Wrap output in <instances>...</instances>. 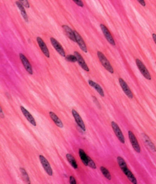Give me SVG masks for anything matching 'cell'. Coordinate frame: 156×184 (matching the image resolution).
<instances>
[{"label":"cell","instance_id":"7402d4cb","mask_svg":"<svg viewBox=\"0 0 156 184\" xmlns=\"http://www.w3.org/2000/svg\"><path fill=\"white\" fill-rule=\"evenodd\" d=\"M79 154L81 160H82V162L85 165L88 166V156L87 155L86 153L82 149H79Z\"/></svg>","mask_w":156,"mask_h":184},{"label":"cell","instance_id":"ffe728a7","mask_svg":"<svg viewBox=\"0 0 156 184\" xmlns=\"http://www.w3.org/2000/svg\"><path fill=\"white\" fill-rule=\"evenodd\" d=\"M16 4L17 7L19 8V9L20 11L22 17L24 18V20L26 22H29V19H28V16H27L26 12L24 8V6L19 1L16 2Z\"/></svg>","mask_w":156,"mask_h":184},{"label":"cell","instance_id":"83f0119b","mask_svg":"<svg viewBox=\"0 0 156 184\" xmlns=\"http://www.w3.org/2000/svg\"><path fill=\"white\" fill-rule=\"evenodd\" d=\"M74 2L78 6L80 7H83L84 6L83 2H82V0H73Z\"/></svg>","mask_w":156,"mask_h":184},{"label":"cell","instance_id":"2e32d148","mask_svg":"<svg viewBox=\"0 0 156 184\" xmlns=\"http://www.w3.org/2000/svg\"><path fill=\"white\" fill-rule=\"evenodd\" d=\"M62 27L63 29L64 30L65 32L66 33V35L69 38L70 40H72L73 41L76 42V37L74 32L68 26L64 25L62 26Z\"/></svg>","mask_w":156,"mask_h":184},{"label":"cell","instance_id":"4316f807","mask_svg":"<svg viewBox=\"0 0 156 184\" xmlns=\"http://www.w3.org/2000/svg\"><path fill=\"white\" fill-rule=\"evenodd\" d=\"M20 3L23 5V6H24L26 8H29L30 7V3L28 0H19Z\"/></svg>","mask_w":156,"mask_h":184},{"label":"cell","instance_id":"e0dca14e","mask_svg":"<svg viewBox=\"0 0 156 184\" xmlns=\"http://www.w3.org/2000/svg\"><path fill=\"white\" fill-rule=\"evenodd\" d=\"M142 137H143V140L144 141L148 147L153 152H156V148L154 144L153 143V142L151 141L150 139L148 137L145 133L142 134Z\"/></svg>","mask_w":156,"mask_h":184},{"label":"cell","instance_id":"6da1fadb","mask_svg":"<svg viewBox=\"0 0 156 184\" xmlns=\"http://www.w3.org/2000/svg\"><path fill=\"white\" fill-rule=\"evenodd\" d=\"M117 162L121 170H122L125 175L126 176L128 179L134 184H137V179L134 176L133 174L132 173V172L128 168L126 163L125 162V160L122 157H118L117 159Z\"/></svg>","mask_w":156,"mask_h":184},{"label":"cell","instance_id":"f546056e","mask_svg":"<svg viewBox=\"0 0 156 184\" xmlns=\"http://www.w3.org/2000/svg\"><path fill=\"white\" fill-rule=\"evenodd\" d=\"M93 100H94V102L95 103L96 105H97V106H98L99 108L100 107V103H99L98 100H97L96 98H95L94 96H93Z\"/></svg>","mask_w":156,"mask_h":184},{"label":"cell","instance_id":"5b68a950","mask_svg":"<svg viewBox=\"0 0 156 184\" xmlns=\"http://www.w3.org/2000/svg\"><path fill=\"white\" fill-rule=\"evenodd\" d=\"M39 159H40V161L43 167L44 170H45L47 174L50 176H52V168L51 167V165L49 163L48 161L42 155H40L39 156Z\"/></svg>","mask_w":156,"mask_h":184},{"label":"cell","instance_id":"277c9868","mask_svg":"<svg viewBox=\"0 0 156 184\" xmlns=\"http://www.w3.org/2000/svg\"><path fill=\"white\" fill-rule=\"evenodd\" d=\"M111 127H112L113 131L115 133L119 141L122 143H125V138L121 129L119 127L118 125L116 123L114 122H111Z\"/></svg>","mask_w":156,"mask_h":184},{"label":"cell","instance_id":"603a6c76","mask_svg":"<svg viewBox=\"0 0 156 184\" xmlns=\"http://www.w3.org/2000/svg\"><path fill=\"white\" fill-rule=\"evenodd\" d=\"M100 170L102 172V173L104 176L107 179L109 180H111V176L110 172L109 171V170H108L106 168L104 167L103 166H101L100 167Z\"/></svg>","mask_w":156,"mask_h":184},{"label":"cell","instance_id":"ba28073f","mask_svg":"<svg viewBox=\"0 0 156 184\" xmlns=\"http://www.w3.org/2000/svg\"><path fill=\"white\" fill-rule=\"evenodd\" d=\"M100 28L102 31L103 34H104L106 40H107L108 41L111 45H113V46H115L116 43H115V41H114V38H113L112 36L111 35L110 33V31L104 25V24H100Z\"/></svg>","mask_w":156,"mask_h":184},{"label":"cell","instance_id":"9c48e42d","mask_svg":"<svg viewBox=\"0 0 156 184\" xmlns=\"http://www.w3.org/2000/svg\"><path fill=\"white\" fill-rule=\"evenodd\" d=\"M50 40H51V43L56 51L62 57H66L64 50L62 46L60 43H59L56 39L53 38H51Z\"/></svg>","mask_w":156,"mask_h":184},{"label":"cell","instance_id":"5bb4252c","mask_svg":"<svg viewBox=\"0 0 156 184\" xmlns=\"http://www.w3.org/2000/svg\"><path fill=\"white\" fill-rule=\"evenodd\" d=\"M74 54L76 57H77V62H78L79 65L80 66L81 68L83 69L85 71H87V72H89V67L87 66V64L85 62L80 54L79 53L78 51H75Z\"/></svg>","mask_w":156,"mask_h":184},{"label":"cell","instance_id":"8fae6325","mask_svg":"<svg viewBox=\"0 0 156 184\" xmlns=\"http://www.w3.org/2000/svg\"><path fill=\"white\" fill-rule=\"evenodd\" d=\"M37 41L38 45H39L43 53L47 57H50V52H49L48 49L46 44L44 42L43 40L40 37H38L37 38Z\"/></svg>","mask_w":156,"mask_h":184},{"label":"cell","instance_id":"4fadbf2b","mask_svg":"<svg viewBox=\"0 0 156 184\" xmlns=\"http://www.w3.org/2000/svg\"><path fill=\"white\" fill-rule=\"evenodd\" d=\"M74 32L75 35L76 42L78 44L81 50H82L83 51L87 53V51H88L87 46H86V44L85 43L84 41L83 38L80 35L78 32H77L76 31H74Z\"/></svg>","mask_w":156,"mask_h":184},{"label":"cell","instance_id":"30bf717a","mask_svg":"<svg viewBox=\"0 0 156 184\" xmlns=\"http://www.w3.org/2000/svg\"><path fill=\"white\" fill-rule=\"evenodd\" d=\"M19 57L22 63L24 65L25 69L26 70V71L29 74L32 75L33 73L32 68L31 65L30 63L29 60H28V59L23 54L20 53Z\"/></svg>","mask_w":156,"mask_h":184},{"label":"cell","instance_id":"9a60e30c","mask_svg":"<svg viewBox=\"0 0 156 184\" xmlns=\"http://www.w3.org/2000/svg\"><path fill=\"white\" fill-rule=\"evenodd\" d=\"M21 110L22 112L24 114V116L27 119V120L32 125L34 126H36V123L35 121V119L33 117L31 114L23 106H20Z\"/></svg>","mask_w":156,"mask_h":184},{"label":"cell","instance_id":"484cf974","mask_svg":"<svg viewBox=\"0 0 156 184\" xmlns=\"http://www.w3.org/2000/svg\"><path fill=\"white\" fill-rule=\"evenodd\" d=\"M88 166L93 169H96L97 168L94 162V161L91 159L90 157L88 156Z\"/></svg>","mask_w":156,"mask_h":184},{"label":"cell","instance_id":"d4e9b609","mask_svg":"<svg viewBox=\"0 0 156 184\" xmlns=\"http://www.w3.org/2000/svg\"><path fill=\"white\" fill-rule=\"evenodd\" d=\"M66 60L71 62H77V58L75 56L69 55L66 57Z\"/></svg>","mask_w":156,"mask_h":184},{"label":"cell","instance_id":"7c38bea8","mask_svg":"<svg viewBox=\"0 0 156 184\" xmlns=\"http://www.w3.org/2000/svg\"><path fill=\"white\" fill-rule=\"evenodd\" d=\"M72 114L74 117L76 122L78 125L79 127L85 132L86 131L85 126L84 123L83 122V121L82 120L79 114L75 110H72Z\"/></svg>","mask_w":156,"mask_h":184},{"label":"cell","instance_id":"4dcf8cb0","mask_svg":"<svg viewBox=\"0 0 156 184\" xmlns=\"http://www.w3.org/2000/svg\"><path fill=\"white\" fill-rule=\"evenodd\" d=\"M140 4H141L143 7H145L146 6V2L145 0H137Z\"/></svg>","mask_w":156,"mask_h":184},{"label":"cell","instance_id":"d6986e66","mask_svg":"<svg viewBox=\"0 0 156 184\" xmlns=\"http://www.w3.org/2000/svg\"><path fill=\"white\" fill-rule=\"evenodd\" d=\"M89 84L91 86L94 88L97 91L100 95L101 96H105V94H104V91H103L102 88L100 86L99 84L95 83L94 82L91 80H89Z\"/></svg>","mask_w":156,"mask_h":184},{"label":"cell","instance_id":"44dd1931","mask_svg":"<svg viewBox=\"0 0 156 184\" xmlns=\"http://www.w3.org/2000/svg\"><path fill=\"white\" fill-rule=\"evenodd\" d=\"M66 157H67L69 163L71 164L72 167L74 168L75 169H78V165L73 156V155H72L71 154H67L66 155Z\"/></svg>","mask_w":156,"mask_h":184},{"label":"cell","instance_id":"8992f818","mask_svg":"<svg viewBox=\"0 0 156 184\" xmlns=\"http://www.w3.org/2000/svg\"><path fill=\"white\" fill-rule=\"evenodd\" d=\"M128 136L130 142H131L134 149L137 153H140L141 152V148H140L138 142L137 140V138L135 137V135L133 133L132 131H129L128 132Z\"/></svg>","mask_w":156,"mask_h":184},{"label":"cell","instance_id":"7a4b0ae2","mask_svg":"<svg viewBox=\"0 0 156 184\" xmlns=\"http://www.w3.org/2000/svg\"><path fill=\"white\" fill-rule=\"evenodd\" d=\"M97 55H98V57H99V60L100 62H101V63L103 65V67L105 68L106 70L108 72H110L111 73H113L114 71L113 69V68L110 63L109 61H108L107 58L101 52L98 51L97 52Z\"/></svg>","mask_w":156,"mask_h":184},{"label":"cell","instance_id":"ac0fdd59","mask_svg":"<svg viewBox=\"0 0 156 184\" xmlns=\"http://www.w3.org/2000/svg\"><path fill=\"white\" fill-rule=\"evenodd\" d=\"M49 114H50V116L51 118L53 121L55 123L57 127L60 128L63 127L64 125L60 119L59 118L56 116V114L54 113L53 112H50Z\"/></svg>","mask_w":156,"mask_h":184},{"label":"cell","instance_id":"1f68e13d","mask_svg":"<svg viewBox=\"0 0 156 184\" xmlns=\"http://www.w3.org/2000/svg\"><path fill=\"white\" fill-rule=\"evenodd\" d=\"M153 39L155 43L156 44V34H153Z\"/></svg>","mask_w":156,"mask_h":184},{"label":"cell","instance_id":"cb8c5ba5","mask_svg":"<svg viewBox=\"0 0 156 184\" xmlns=\"http://www.w3.org/2000/svg\"><path fill=\"white\" fill-rule=\"evenodd\" d=\"M20 170L21 173L24 180H25L26 182L28 183V184H30V178H29V176H28V174H27L26 171L25 170L24 168H20Z\"/></svg>","mask_w":156,"mask_h":184},{"label":"cell","instance_id":"f1b7e54d","mask_svg":"<svg viewBox=\"0 0 156 184\" xmlns=\"http://www.w3.org/2000/svg\"><path fill=\"white\" fill-rule=\"evenodd\" d=\"M70 183L71 184H76L77 182H76L75 179L74 178L73 176H71L70 177Z\"/></svg>","mask_w":156,"mask_h":184},{"label":"cell","instance_id":"52a82bcc","mask_svg":"<svg viewBox=\"0 0 156 184\" xmlns=\"http://www.w3.org/2000/svg\"><path fill=\"white\" fill-rule=\"evenodd\" d=\"M119 81L120 85L121 87L125 94L129 99H132L133 98V95L132 91L130 89L129 87L128 86L127 84L123 79L121 78L119 79Z\"/></svg>","mask_w":156,"mask_h":184},{"label":"cell","instance_id":"3957f363","mask_svg":"<svg viewBox=\"0 0 156 184\" xmlns=\"http://www.w3.org/2000/svg\"><path fill=\"white\" fill-rule=\"evenodd\" d=\"M136 62L140 72H141V73L143 76V77L146 78L147 79L151 80V76L150 74L148 71V69L146 68V66L143 63V62L140 61L138 59H137L136 60Z\"/></svg>","mask_w":156,"mask_h":184}]
</instances>
